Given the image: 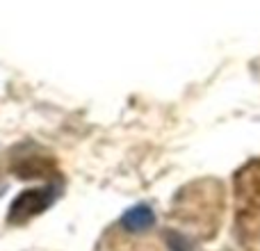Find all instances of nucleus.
<instances>
[{
    "label": "nucleus",
    "mask_w": 260,
    "mask_h": 251,
    "mask_svg": "<svg viewBox=\"0 0 260 251\" xmlns=\"http://www.w3.org/2000/svg\"><path fill=\"white\" fill-rule=\"evenodd\" d=\"M235 206L242 242L260 249V160L249 162L235 176Z\"/></svg>",
    "instance_id": "nucleus-1"
}]
</instances>
